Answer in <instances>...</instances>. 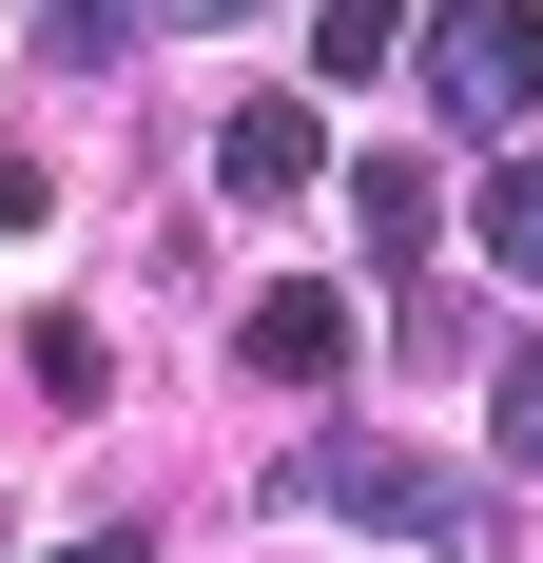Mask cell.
<instances>
[{
	"instance_id": "9",
	"label": "cell",
	"mask_w": 543,
	"mask_h": 563,
	"mask_svg": "<svg viewBox=\"0 0 543 563\" xmlns=\"http://www.w3.org/2000/svg\"><path fill=\"white\" fill-rule=\"evenodd\" d=\"M486 253H505V273H543V156L486 175Z\"/></svg>"
},
{
	"instance_id": "8",
	"label": "cell",
	"mask_w": 543,
	"mask_h": 563,
	"mask_svg": "<svg viewBox=\"0 0 543 563\" xmlns=\"http://www.w3.org/2000/svg\"><path fill=\"white\" fill-rule=\"evenodd\" d=\"M20 369H40V408H98V331H78V311H40V331H20Z\"/></svg>"
},
{
	"instance_id": "11",
	"label": "cell",
	"mask_w": 543,
	"mask_h": 563,
	"mask_svg": "<svg viewBox=\"0 0 543 563\" xmlns=\"http://www.w3.org/2000/svg\"><path fill=\"white\" fill-rule=\"evenodd\" d=\"M40 214H58V175H40V156H0V233H40Z\"/></svg>"
},
{
	"instance_id": "3",
	"label": "cell",
	"mask_w": 543,
	"mask_h": 563,
	"mask_svg": "<svg viewBox=\"0 0 543 563\" xmlns=\"http://www.w3.org/2000/svg\"><path fill=\"white\" fill-rule=\"evenodd\" d=\"M233 369H272V389H330V369H350V291H253V311H233Z\"/></svg>"
},
{
	"instance_id": "7",
	"label": "cell",
	"mask_w": 543,
	"mask_h": 563,
	"mask_svg": "<svg viewBox=\"0 0 543 563\" xmlns=\"http://www.w3.org/2000/svg\"><path fill=\"white\" fill-rule=\"evenodd\" d=\"M350 214H369V253H388V273H428V175H408V156H369V175H350Z\"/></svg>"
},
{
	"instance_id": "10",
	"label": "cell",
	"mask_w": 543,
	"mask_h": 563,
	"mask_svg": "<svg viewBox=\"0 0 543 563\" xmlns=\"http://www.w3.org/2000/svg\"><path fill=\"white\" fill-rule=\"evenodd\" d=\"M505 448L543 466V350H505Z\"/></svg>"
},
{
	"instance_id": "5",
	"label": "cell",
	"mask_w": 543,
	"mask_h": 563,
	"mask_svg": "<svg viewBox=\"0 0 543 563\" xmlns=\"http://www.w3.org/2000/svg\"><path fill=\"white\" fill-rule=\"evenodd\" d=\"M40 20H58L40 58H78V78H117V58H156V20H175V0H40Z\"/></svg>"
},
{
	"instance_id": "4",
	"label": "cell",
	"mask_w": 543,
	"mask_h": 563,
	"mask_svg": "<svg viewBox=\"0 0 543 563\" xmlns=\"http://www.w3.org/2000/svg\"><path fill=\"white\" fill-rule=\"evenodd\" d=\"M214 175H233V195H350V175H330V117H311V98H233Z\"/></svg>"
},
{
	"instance_id": "2",
	"label": "cell",
	"mask_w": 543,
	"mask_h": 563,
	"mask_svg": "<svg viewBox=\"0 0 543 563\" xmlns=\"http://www.w3.org/2000/svg\"><path fill=\"white\" fill-rule=\"evenodd\" d=\"M408 58L446 78V117H466V136H543V0H446Z\"/></svg>"
},
{
	"instance_id": "6",
	"label": "cell",
	"mask_w": 543,
	"mask_h": 563,
	"mask_svg": "<svg viewBox=\"0 0 543 563\" xmlns=\"http://www.w3.org/2000/svg\"><path fill=\"white\" fill-rule=\"evenodd\" d=\"M408 58V0H311V78H388Z\"/></svg>"
},
{
	"instance_id": "12",
	"label": "cell",
	"mask_w": 543,
	"mask_h": 563,
	"mask_svg": "<svg viewBox=\"0 0 543 563\" xmlns=\"http://www.w3.org/2000/svg\"><path fill=\"white\" fill-rule=\"evenodd\" d=\"M58 563H156V544H136V525H98V544H58Z\"/></svg>"
},
{
	"instance_id": "1",
	"label": "cell",
	"mask_w": 543,
	"mask_h": 563,
	"mask_svg": "<svg viewBox=\"0 0 543 563\" xmlns=\"http://www.w3.org/2000/svg\"><path fill=\"white\" fill-rule=\"evenodd\" d=\"M272 506H330V525H369V544H466V525H486V486H466V466H408V448H350V428H311Z\"/></svg>"
}]
</instances>
